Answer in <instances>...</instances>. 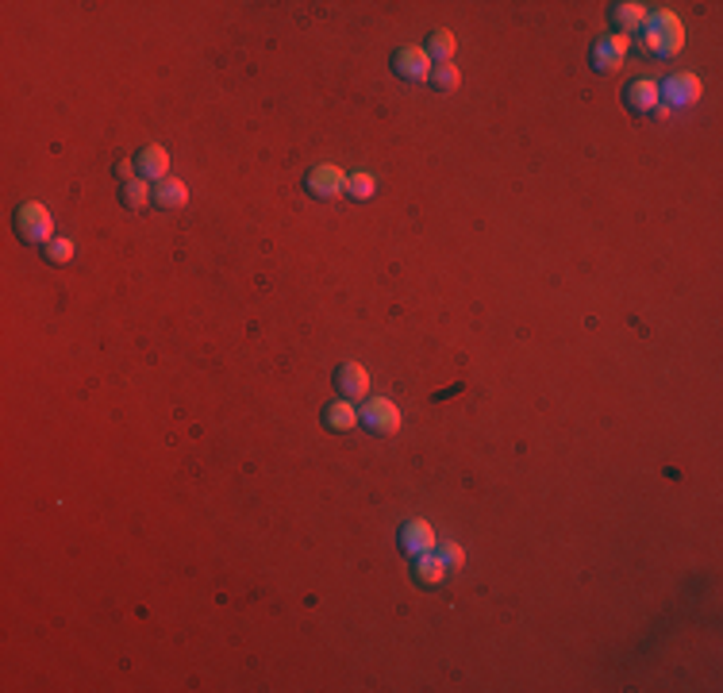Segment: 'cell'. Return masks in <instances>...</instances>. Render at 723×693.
Segmentation results:
<instances>
[{"instance_id": "obj_23", "label": "cell", "mask_w": 723, "mask_h": 693, "mask_svg": "<svg viewBox=\"0 0 723 693\" xmlns=\"http://www.w3.org/2000/svg\"><path fill=\"white\" fill-rule=\"evenodd\" d=\"M650 116H658V120H670V116H673V112H670L666 105H658V108H654V112H650Z\"/></svg>"}, {"instance_id": "obj_18", "label": "cell", "mask_w": 723, "mask_h": 693, "mask_svg": "<svg viewBox=\"0 0 723 693\" xmlns=\"http://www.w3.org/2000/svg\"><path fill=\"white\" fill-rule=\"evenodd\" d=\"M346 197L354 200H373L378 197V181H373V173H346Z\"/></svg>"}, {"instance_id": "obj_10", "label": "cell", "mask_w": 723, "mask_h": 693, "mask_svg": "<svg viewBox=\"0 0 723 693\" xmlns=\"http://www.w3.org/2000/svg\"><path fill=\"white\" fill-rule=\"evenodd\" d=\"M335 385H339V393L346 401H366V393H370V370L362 366V363H346L335 374Z\"/></svg>"}, {"instance_id": "obj_8", "label": "cell", "mask_w": 723, "mask_h": 693, "mask_svg": "<svg viewBox=\"0 0 723 693\" xmlns=\"http://www.w3.org/2000/svg\"><path fill=\"white\" fill-rule=\"evenodd\" d=\"M435 543H439V536H435V528H431L427 520H408V524L400 528V547H404V551H408L412 559L435 551Z\"/></svg>"}, {"instance_id": "obj_15", "label": "cell", "mask_w": 723, "mask_h": 693, "mask_svg": "<svg viewBox=\"0 0 723 693\" xmlns=\"http://www.w3.org/2000/svg\"><path fill=\"white\" fill-rule=\"evenodd\" d=\"M443 574H446V567H443V559H439L435 551L416 555V562H412V578H416L419 586H439V582H443Z\"/></svg>"}, {"instance_id": "obj_17", "label": "cell", "mask_w": 723, "mask_h": 693, "mask_svg": "<svg viewBox=\"0 0 723 693\" xmlns=\"http://www.w3.org/2000/svg\"><path fill=\"white\" fill-rule=\"evenodd\" d=\"M124 205L127 208H147V205H154V189H151V181L147 178H132L124 185Z\"/></svg>"}, {"instance_id": "obj_9", "label": "cell", "mask_w": 723, "mask_h": 693, "mask_svg": "<svg viewBox=\"0 0 723 693\" xmlns=\"http://www.w3.org/2000/svg\"><path fill=\"white\" fill-rule=\"evenodd\" d=\"M624 100H627V108L635 112V116H650L658 105H662V93H658V81H650V78H635L627 89H624Z\"/></svg>"}, {"instance_id": "obj_5", "label": "cell", "mask_w": 723, "mask_h": 693, "mask_svg": "<svg viewBox=\"0 0 723 693\" xmlns=\"http://www.w3.org/2000/svg\"><path fill=\"white\" fill-rule=\"evenodd\" d=\"M305 189H308L316 200H335V197L346 193V173H343V166H335V162H320V166L308 170Z\"/></svg>"}, {"instance_id": "obj_16", "label": "cell", "mask_w": 723, "mask_h": 693, "mask_svg": "<svg viewBox=\"0 0 723 693\" xmlns=\"http://www.w3.org/2000/svg\"><path fill=\"white\" fill-rule=\"evenodd\" d=\"M454 51H458V39L451 35V32H431V39H427V54H431V62H454Z\"/></svg>"}, {"instance_id": "obj_7", "label": "cell", "mask_w": 723, "mask_h": 693, "mask_svg": "<svg viewBox=\"0 0 723 693\" xmlns=\"http://www.w3.org/2000/svg\"><path fill=\"white\" fill-rule=\"evenodd\" d=\"M431 69H435V62L424 47H400L393 54V74L404 81H431Z\"/></svg>"}, {"instance_id": "obj_1", "label": "cell", "mask_w": 723, "mask_h": 693, "mask_svg": "<svg viewBox=\"0 0 723 693\" xmlns=\"http://www.w3.org/2000/svg\"><path fill=\"white\" fill-rule=\"evenodd\" d=\"M639 51L643 54H662V58H677L685 51V27L673 16L670 8L650 12L646 27L639 32Z\"/></svg>"}, {"instance_id": "obj_14", "label": "cell", "mask_w": 723, "mask_h": 693, "mask_svg": "<svg viewBox=\"0 0 723 693\" xmlns=\"http://www.w3.org/2000/svg\"><path fill=\"white\" fill-rule=\"evenodd\" d=\"M154 205L158 208H185V205H189V189H185V181L162 178V181L154 185Z\"/></svg>"}, {"instance_id": "obj_6", "label": "cell", "mask_w": 723, "mask_h": 693, "mask_svg": "<svg viewBox=\"0 0 723 693\" xmlns=\"http://www.w3.org/2000/svg\"><path fill=\"white\" fill-rule=\"evenodd\" d=\"M627 51H631V39L612 32V35H604V39H597V42H592L589 62H592V69H597V74H616V69L624 66Z\"/></svg>"}, {"instance_id": "obj_22", "label": "cell", "mask_w": 723, "mask_h": 693, "mask_svg": "<svg viewBox=\"0 0 723 693\" xmlns=\"http://www.w3.org/2000/svg\"><path fill=\"white\" fill-rule=\"evenodd\" d=\"M132 162H127V158H124V162H115V173H120V178H127V181H132Z\"/></svg>"}, {"instance_id": "obj_12", "label": "cell", "mask_w": 723, "mask_h": 693, "mask_svg": "<svg viewBox=\"0 0 723 693\" xmlns=\"http://www.w3.org/2000/svg\"><path fill=\"white\" fill-rule=\"evenodd\" d=\"M135 166H139V173H142L147 181H162V178H169V151L158 147V143H151V147L139 151Z\"/></svg>"}, {"instance_id": "obj_19", "label": "cell", "mask_w": 723, "mask_h": 693, "mask_svg": "<svg viewBox=\"0 0 723 693\" xmlns=\"http://www.w3.org/2000/svg\"><path fill=\"white\" fill-rule=\"evenodd\" d=\"M431 85H435L439 93H454L458 85H462L458 66H454V62H443V66H435V69H431Z\"/></svg>"}, {"instance_id": "obj_21", "label": "cell", "mask_w": 723, "mask_h": 693, "mask_svg": "<svg viewBox=\"0 0 723 693\" xmlns=\"http://www.w3.org/2000/svg\"><path fill=\"white\" fill-rule=\"evenodd\" d=\"M435 555L443 559V567L446 570H466V551H462V547L458 543H435Z\"/></svg>"}, {"instance_id": "obj_20", "label": "cell", "mask_w": 723, "mask_h": 693, "mask_svg": "<svg viewBox=\"0 0 723 693\" xmlns=\"http://www.w3.org/2000/svg\"><path fill=\"white\" fill-rule=\"evenodd\" d=\"M42 258H47L50 266H66L69 258H74V243L69 239H50L47 247H42Z\"/></svg>"}, {"instance_id": "obj_3", "label": "cell", "mask_w": 723, "mask_h": 693, "mask_svg": "<svg viewBox=\"0 0 723 693\" xmlns=\"http://www.w3.org/2000/svg\"><path fill=\"white\" fill-rule=\"evenodd\" d=\"M658 93H662V100H666L670 112H689V108L700 105L704 81L697 74H689V69H682V74L666 78V85H658Z\"/></svg>"}, {"instance_id": "obj_13", "label": "cell", "mask_w": 723, "mask_h": 693, "mask_svg": "<svg viewBox=\"0 0 723 693\" xmlns=\"http://www.w3.org/2000/svg\"><path fill=\"white\" fill-rule=\"evenodd\" d=\"M324 428H331V431H354L358 428V409L351 401H327L324 404Z\"/></svg>"}, {"instance_id": "obj_4", "label": "cell", "mask_w": 723, "mask_h": 693, "mask_svg": "<svg viewBox=\"0 0 723 693\" xmlns=\"http://www.w3.org/2000/svg\"><path fill=\"white\" fill-rule=\"evenodd\" d=\"M358 420L366 424L373 436H397V431H400V409H397L393 401H385V397H366V401H362Z\"/></svg>"}, {"instance_id": "obj_2", "label": "cell", "mask_w": 723, "mask_h": 693, "mask_svg": "<svg viewBox=\"0 0 723 693\" xmlns=\"http://www.w3.org/2000/svg\"><path fill=\"white\" fill-rule=\"evenodd\" d=\"M16 231L23 243H47L54 239V216L47 205H39V200H23V205L16 208Z\"/></svg>"}, {"instance_id": "obj_11", "label": "cell", "mask_w": 723, "mask_h": 693, "mask_svg": "<svg viewBox=\"0 0 723 693\" xmlns=\"http://www.w3.org/2000/svg\"><path fill=\"white\" fill-rule=\"evenodd\" d=\"M646 20H650V8H646V5H635V0H627V5H616V8H612L616 35H627V39H631L635 32H643Z\"/></svg>"}]
</instances>
